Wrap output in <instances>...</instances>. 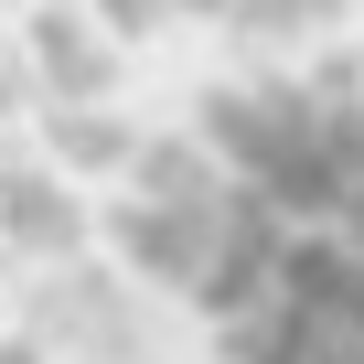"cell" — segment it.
Masks as SVG:
<instances>
[{
    "instance_id": "cell-1",
    "label": "cell",
    "mask_w": 364,
    "mask_h": 364,
    "mask_svg": "<svg viewBox=\"0 0 364 364\" xmlns=\"http://www.w3.org/2000/svg\"><path fill=\"white\" fill-rule=\"evenodd\" d=\"M139 268L215 364H364V65L247 86L161 150Z\"/></svg>"
}]
</instances>
